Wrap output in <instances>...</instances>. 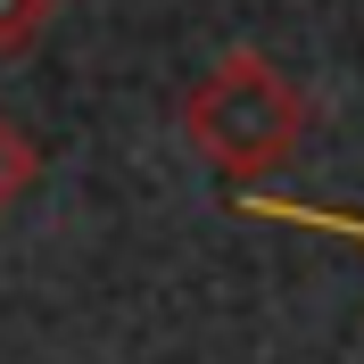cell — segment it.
Listing matches in <instances>:
<instances>
[{"label":"cell","instance_id":"cell-1","mask_svg":"<svg viewBox=\"0 0 364 364\" xmlns=\"http://www.w3.org/2000/svg\"><path fill=\"white\" fill-rule=\"evenodd\" d=\"M182 133H191V149L215 174L257 182V174L298 158V141H306V91L273 67L265 50H224L191 83V100H182Z\"/></svg>","mask_w":364,"mask_h":364},{"label":"cell","instance_id":"cell-2","mask_svg":"<svg viewBox=\"0 0 364 364\" xmlns=\"http://www.w3.org/2000/svg\"><path fill=\"white\" fill-rule=\"evenodd\" d=\"M33 174H42V158H33V141H25L17 124H9V116H0V215H9V207H17L25 191H33Z\"/></svg>","mask_w":364,"mask_h":364},{"label":"cell","instance_id":"cell-3","mask_svg":"<svg viewBox=\"0 0 364 364\" xmlns=\"http://www.w3.org/2000/svg\"><path fill=\"white\" fill-rule=\"evenodd\" d=\"M50 17H58V0H0V58L33 50L50 33Z\"/></svg>","mask_w":364,"mask_h":364},{"label":"cell","instance_id":"cell-4","mask_svg":"<svg viewBox=\"0 0 364 364\" xmlns=\"http://www.w3.org/2000/svg\"><path fill=\"white\" fill-rule=\"evenodd\" d=\"M257 215H290V224H323V232H348V240H364V215H306V207H273V199H249Z\"/></svg>","mask_w":364,"mask_h":364}]
</instances>
